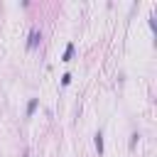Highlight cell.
I'll list each match as a JSON object with an SVG mask.
<instances>
[{"label": "cell", "instance_id": "6da1fadb", "mask_svg": "<svg viewBox=\"0 0 157 157\" xmlns=\"http://www.w3.org/2000/svg\"><path fill=\"white\" fill-rule=\"evenodd\" d=\"M39 42H42V32H39L37 27H32V29H29V37H27V49H29V52L37 49Z\"/></svg>", "mask_w": 157, "mask_h": 157}, {"label": "cell", "instance_id": "7a4b0ae2", "mask_svg": "<svg viewBox=\"0 0 157 157\" xmlns=\"http://www.w3.org/2000/svg\"><path fill=\"white\" fill-rule=\"evenodd\" d=\"M37 105H39V98H29V101H27V110H25V115H27V118H32V115H34V110H37Z\"/></svg>", "mask_w": 157, "mask_h": 157}, {"label": "cell", "instance_id": "3957f363", "mask_svg": "<svg viewBox=\"0 0 157 157\" xmlns=\"http://www.w3.org/2000/svg\"><path fill=\"white\" fill-rule=\"evenodd\" d=\"M93 142H96V150H98V157H103V132H101V130L96 132V137H93Z\"/></svg>", "mask_w": 157, "mask_h": 157}, {"label": "cell", "instance_id": "277c9868", "mask_svg": "<svg viewBox=\"0 0 157 157\" xmlns=\"http://www.w3.org/2000/svg\"><path fill=\"white\" fill-rule=\"evenodd\" d=\"M74 49H76V47L69 42V44H66V49H64V56H61V61H71V56H74Z\"/></svg>", "mask_w": 157, "mask_h": 157}, {"label": "cell", "instance_id": "5b68a950", "mask_svg": "<svg viewBox=\"0 0 157 157\" xmlns=\"http://www.w3.org/2000/svg\"><path fill=\"white\" fill-rule=\"evenodd\" d=\"M137 140H140V135H137V132H132V135H130V150H135Z\"/></svg>", "mask_w": 157, "mask_h": 157}, {"label": "cell", "instance_id": "8992f818", "mask_svg": "<svg viewBox=\"0 0 157 157\" xmlns=\"http://www.w3.org/2000/svg\"><path fill=\"white\" fill-rule=\"evenodd\" d=\"M69 83H71V74H64L61 76V86H69Z\"/></svg>", "mask_w": 157, "mask_h": 157}]
</instances>
